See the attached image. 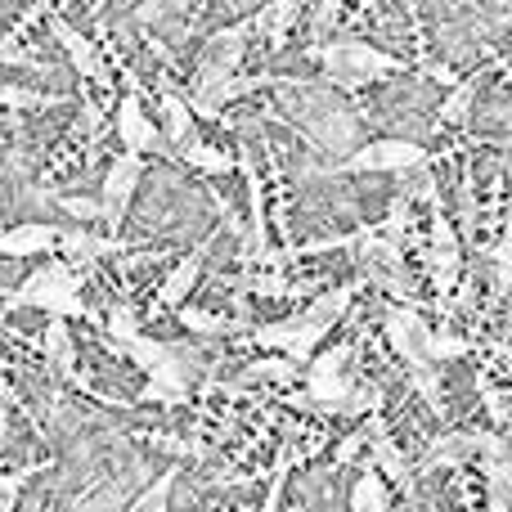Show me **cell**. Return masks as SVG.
Here are the masks:
<instances>
[{"label":"cell","instance_id":"cell-1","mask_svg":"<svg viewBox=\"0 0 512 512\" xmlns=\"http://www.w3.org/2000/svg\"><path fill=\"white\" fill-rule=\"evenodd\" d=\"M315 59L324 68V77L342 90H360V86H373L378 77L387 72H400L405 63L396 54L378 50L369 41H355V36H342V41H328V45H315Z\"/></svg>","mask_w":512,"mask_h":512},{"label":"cell","instance_id":"cell-4","mask_svg":"<svg viewBox=\"0 0 512 512\" xmlns=\"http://www.w3.org/2000/svg\"><path fill=\"white\" fill-rule=\"evenodd\" d=\"M243 41H248V23L221 27V32L207 41L203 63H198V77H194V90H189V95H212L225 77H234L239 63H243Z\"/></svg>","mask_w":512,"mask_h":512},{"label":"cell","instance_id":"cell-33","mask_svg":"<svg viewBox=\"0 0 512 512\" xmlns=\"http://www.w3.org/2000/svg\"><path fill=\"white\" fill-rule=\"evenodd\" d=\"M59 207H63L68 216H77V221H95V216H99V203H95V198H59Z\"/></svg>","mask_w":512,"mask_h":512},{"label":"cell","instance_id":"cell-16","mask_svg":"<svg viewBox=\"0 0 512 512\" xmlns=\"http://www.w3.org/2000/svg\"><path fill=\"white\" fill-rule=\"evenodd\" d=\"M472 454H477V445H472V432H450V436H441V441L427 445L423 468H459V463L472 459Z\"/></svg>","mask_w":512,"mask_h":512},{"label":"cell","instance_id":"cell-6","mask_svg":"<svg viewBox=\"0 0 512 512\" xmlns=\"http://www.w3.org/2000/svg\"><path fill=\"white\" fill-rule=\"evenodd\" d=\"M77 288H81L77 270L68 261H50L9 292V306H45L50 297H77Z\"/></svg>","mask_w":512,"mask_h":512},{"label":"cell","instance_id":"cell-34","mask_svg":"<svg viewBox=\"0 0 512 512\" xmlns=\"http://www.w3.org/2000/svg\"><path fill=\"white\" fill-rule=\"evenodd\" d=\"M486 409H490V414H495V423H499V427L508 423V400L499 396V391H486Z\"/></svg>","mask_w":512,"mask_h":512},{"label":"cell","instance_id":"cell-25","mask_svg":"<svg viewBox=\"0 0 512 512\" xmlns=\"http://www.w3.org/2000/svg\"><path fill=\"white\" fill-rule=\"evenodd\" d=\"M45 104H63V99L27 90V86H0V108H45Z\"/></svg>","mask_w":512,"mask_h":512},{"label":"cell","instance_id":"cell-8","mask_svg":"<svg viewBox=\"0 0 512 512\" xmlns=\"http://www.w3.org/2000/svg\"><path fill=\"white\" fill-rule=\"evenodd\" d=\"M50 32H54V41L63 45L68 63L81 72V77H86V81H108V68H104V59H99V50H95V41H90V36H81L68 18H50Z\"/></svg>","mask_w":512,"mask_h":512},{"label":"cell","instance_id":"cell-2","mask_svg":"<svg viewBox=\"0 0 512 512\" xmlns=\"http://www.w3.org/2000/svg\"><path fill=\"white\" fill-rule=\"evenodd\" d=\"M351 248H355V261H360L364 279L387 288L391 297H409V274H405V252H400V243L378 239V234L364 230Z\"/></svg>","mask_w":512,"mask_h":512},{"label":"cell","instance_id":"cell-10","mask_svg":"<svg viewBox=\"0 0 512 512\" xmlns=\"http://www.w3.org/2000/svg\"><path fill=\"white\" fill-rule=\"evenodd\" d=\"M59 243V230L41 221H27V225H9L0 230V256H36V252H50Z\"/></svg>","mask_w":512,"mask_h":512},{"label":"cell","instance_id":"cell-13","mask_svg":"<svg viewBox=\"0 0 512 512\" xmlns=\"http://www.w3.org/2000/svg\"><path fill=\"white\" fill-rule=\"evenodd\" d=\"M194 113H189V104H185V95H176V90L162 81V131H167V140H171V149H180V144H189V140H198L194 135Z\"/></svg>","mask_w":512,"mask_h":512},{"label":"cell","instance_id":"cell-23","mask_svg":"<svg viewBox=\"0 0 512 512\" xmlns=\"http://www.w3.org/2000/svg\"><path fill=\"white\" fill-rule=\"evenodd\" d=\"M351 512H387V495H382V481L373 477V472H364V477L355 481Z\"/></svg>","mask_w":512,"mask_h":512},{"label":"cell","instance_id":"cell-30","mask_svg":"<svg viewBox=\"0 0 512 512\" xmlns=\"http://www.w3.org/2000/svg\"><path fill=\"white\" fill-rule=\"evenodd\" d=\"M131 360L140 364V369H158L162 355H167V342H153V337H131Z\"/></svg>","mask_w":512,"mask_h":512},{"label":"cell","instance_id":"cell-20","mask_svg":"<svg viewBox=\"0 0 512 512\" xmlns=\"http://www.w3.org/2000/svg\"><path fill=\"white\" fill-rule=\"evenodd\" d=\"M176 153H180V158H185L194 171H203V176H230V167H234V158H230V153L212 149V144H203V140H189V144H180Z\"/></svg>","mask_w":512,"mask_h":512},{"label":"cell","instance_id":"cell-11","mask_svg":"<svg viewBox=\"0 0 512 512\" xmlns=\"http://www.w3.org/2000/svg\"><path fill=\"white\" fill-rule=\"evenodd\" d=\"M203 252L207 248H198V252H189L185 261L176 265V270L162 279V288H158V306H167V310H180L189 301V292L198 288V279H203Z\"/></svg>","mask_w":512,"mask_h":512},{"label":"cell","instance_id":"cell-12","mask_svg":"<svg viewBox=\"0 0 512 512\" xmlns=\"http://www.w3.org/2000/svg\"><path fill=\"white\" fill-rule=\"evenodd\" d=\"M297 14H301V0H265V9L248 23V32H261L270 45H283L288 32L297 27Z\"/></svg>","mask_w":512,"mask_h":512},{"label":"cell","instance_id":"cell-29","mask_svg":"<svg viewBox=\"0 0 512 512\" xmlns=\"http://www.w3.org/2000/svg\"><path fill=\"white\" fill-rule=\"evenodd\" d=\"M243 288L256 292V297H292L297 292L283 274H252V279H243Z\"/></svg>","mask_w":512,"mask_h":512},{"label":"cell","instance_id":"cell-22","mask_svg":"<svg viewBox=\"0 0 512 512\" xmlns=\"http://www.w3.org/2000/svg\"><path fill=\"white\" fill-rule=\"evenodd\" d=\"M472 104H477V81H454L450 86V95L441 99V113H436V122L441 126H459V122H468V113H472Z\"/></svg>","mask_w":512,"mask_h":512},{"label":"cell","instance_id":"cell-27","mask_svg":"<svg viewBox=\"0 0 512 512\" xmlns=\"http://www.w3.org/2000/svg\"><path fill=\"white\" fill-rule=\"evenodd\" d=\"M400 194L405 198H432L436 194V180H432V171H427V162L400 171Z\"/></svg>","mask_w":512,"mask_h":512},{"label":"cell","instance_id":"cell-17","mask_svg":"<svg viewBox=\"0 0 512 512\" xmlns=\"http://www.w3.org/2000/svg\"><path fill=\"white\" fill-rule=\"evenodd\" d=\"M180 324H185L194 337H225V333H239V328H248V319H225V315H216V310L180 306Z\"/></svg>","mask_w":512,"mask_h":512},{"label":"cell","instance_id":"cell-32","mask_svg":"<svg viewBox=\"0 0 512 512\" xmlns=\"http://www.w3.org/2000/svg\"><path fill=\"white\" fill-rule=\"evenodd\" d=\"M373 423H378V418H369V423H364L360 432H351V436H346L342 445H337V463H351L355 454H360L364 445H369V432H373Z\"/></svg>","mask_w":512,"mask_h":512},{"label":"cell","instance_id":"cell-18","mask_svg":"<svg viewBox=\"0 0 512 512\" xmlns=\"http://www.w3.org/2000/svg\"><path fill=\"white\" fill-rule=\"evenodd\" d=\"M369 441H373V459H378V468L387 472L391 481H400V486H405V481H409V463H405V454H400V445L387 436V427H382V418H378V423H373Z\"/></svg>","mask_w":512,"mask_h":512},{"label":"cell","instance_id":"cell-24","mask_svg":"<svg viewBox=\"0 0 512 512\" xmlns=\"http://www.w3.org/2000/svg\"><path fill=\"white\" fill-rule=\"evenodd\" d=\"M171 486H176V472H167V477L153 481V486L131 504V512H167L171 508Z\"/></svg>","mask_w":512,"mask_h":512},{"label":"cell","instance_id":"cell-15","mask_svg":"<svg viewBox=\"0 0 512 512\" xmlns=\"http://www.w3.org/2000/svg\"><path fill=\"white\" fill-rule=\"evenodd\" d=\"M59 248L72 256V261H81V265H95L99 256H113L122 243L117 239H99L95 230H59Z\"/></svg>","mask_w":512,"mask_h":512},{"label":"cell","instance_id":"cell-9","mask_svg":"<svg viewBox=\"0 0 512 512\" xmlns=\"http://www.w3.org/2000/svg\"><path fill=\"white\" fill-rule=\"evenodd\" d=\"M117 140H122L126 153H149L158 149V126H153V117L144 113L140 95H126L122 104H117Z\"/></svg>","mask_w":512,"mask_h":512},{"label":"cell","instance_id":"cell-5","mask_svg":"<svg viewBox=\"0 0 512 512\" xmlns=\"http://www.w3.org/2000/svg\"><path fill=\"white\" fill-rule=\"evenodd\" d=\"M140 180H144V158H140V153H122V158L108 162L104 189H99V221H104L108 230H117V225L126 221Z\"/></svg>","mask_w":512,"mask_h":512},{"label":"cell","instance_id":"cell-35","mask_svg":"<svg viewBox=\"0 0 512 512\" xmlns=\"http://www.w3.org/2000/svg\"><path fill=\"white\" fill-rule=\"evenodd\" d=\"M427 77L441 81V86H454V81H459V72H454L450 63H432V68H427Z\"/></svg>","mask_w":512,"mask_h":512},{"label":"cell","instance_id":"cell-21","mask_svg":"<svg viewBox=\"0 0 512 512\" xmlns=\"http://www.w3.org/2000/svg\"><path fill=\"white\" fill-rule=\"evenodd\" d=\"M346 310H351V288H333V292H324L319 301H310V306L301 310V319H306V324H319L328 333V328H333Z\"/></svg>","mask_w":512,"mask_h":512},{"label":"cell","instance_id":"cell-14","mask_svg":"<svg viewBox=\"0 0 512 512\" xmlns=\"http://www.w3.org/2000/svg\"><path fill=\"white\" fill-rule=\"evenodd\" d=\"M41 346H45V360H50V369L59 373V378H72V373H77V346H72L63 319H50V324H45Z\"/></svg>","mask_w":512,"mask_h":512},{"label":"cell","instance_id":"cell-3","mask_svg":"<svg viewBox=\"0 0 512 512\" xmlns=\"http://www.w3.org/2000/svg\"><path fill=\"white\" fill-rule=\"evenodd\" d=\"M427 162L423 144L418 140H400V135H387V140H369L342 162V171H369V176H400V171Z\"/></svg>","mask_w":512,"mask_h":512},{"label":"cell","instance_id":"cell-19","mask_svg":"<svg viewBox=\"0 0 512 512\" xmlns=\"http://www.w3.org/2000/svg\"><path fill=\"white\" fill-rule=\"evenodd\" d=\"M297 378V364L292 360H256L248 369L239 373V382H230V396H243V387H252V382H292Z\"/></svg>","mask_w":512,"mask_h":512},{"label":"cell","instance_id":"cell-31","mask_svg":"<svg viewBox=\"0 0 512 512\" xmlns=\"http://www.w3.org/2000/svg\"><path fill=\"white\" fill-rule=\"evenodd\" d=\"M342 5H346V0H310V32H315V36H324L328 27L337 23V14H342Z\"/></svg>","mask_w":512,"mask_h":512},{"label":"cell","instance_id":"cell-26","mask_svg":"<svg viewBox=\"0 0 512 512\" xmlns=\"http://www.w3.org/2000/svg\"><path fill=\"white\" fill-rule=\"evenodd\" d=\"M463 351H468V342L454 333H432L427 337V360L432 364H450V360H463Z\"/></svg>","mask_w":512,"mask_h":512},{"label":"cell","instance_id":"cell-28","mask_svg":"<svg viewBox=\"0 0 512 512\" xmlns=\"http://www.w3.org/2000/svg\"><path fill=\"white\" fill-rule=\"evenodd\" d=\"M108 337H117V342L140 337V319H135L131 306H113V310H108Z\"/></svg>","mask_w":512,"mask_h":512},{"label":"cell","instance_id":"cell-7","mask_svg":"<svg viewBox=\"0 0 512 512\" xmlns=\"http://www.w3.org/2000/svg\"><path fill=\"white\" fill-rule=\"evenodd\" d=\"M382 324H387L391 351H396L409 369L432 364V360H427V337H432V333H427V324H423V315H418V310L396 306V310H387V315H382Z\"/></svg>","mask_w":512,"mask_h":512}]
</instances>
